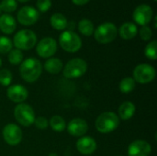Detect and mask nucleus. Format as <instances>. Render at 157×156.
<instances>
[{
	"label": "nucleus",
	"mask_w": 157,
	"mask_h": 156,
	"mask_svg": "<svg viewBox=\"0 0 157 156\" xmlns=\"http://www.w3.org/2000/svg\"><path fill=\"white\" fill-rule=\"evenodd\" d=\"M50 22H51L52 27L57 30H63L68 26V21L66 17L61 13H55L52 15Z\"/></svg>",
	"instance_id": "nucleus-21"
},
{
	"label": "nucleus",
	"mask_w": 157,
	"mask_h": 156,
	"mask_svg": "<svg viewBox=\"0 0 157 156\" xmlns=\"http://www.w3.org/2000/svg\"><path fill=\"white\" fill-rule=\"evenodd\" d=\"M73 3L76 6H84L86 5L89 0H72Z\"/></svg>",
	"instance_id": "nucleus-33"
},
{
	"label": "nucleus",
	"mask_w": 157,
	"mask_h": 156,
	"mask_svg": "<svg viewBox=\"0 0 157 156\" xmlns=\"http://www.w3.org/2000/svg\"><path fill=\"white\" fill-rule=\"evenodd\" d=\"M50 126L54 131L60 132V131H64V129L66 128V123H65V120H63V118H62L61 116L55 115V116L52 117V119L50 120Z\"/></svg>",
	"instance_id": "nucleus-23"
},
{
	"label": "nucleus",
	"mask_w": 157,
	"mask_h": 156,
	"mask_svg": "<svg viewBox=\"0 0 157 156\" xmlns=\"http://www.w3.org/2000/svg\"><path fill=\"white\" fill-rule=\"evenodd\" d=\"M17 21L24 26H30L35 24L39 19V11L29 6L21 7L17 15Z\"/></svg>",
	"instance_id": "nucleus-10"
},
{
	"label": "nucleus",
	"mask_w": 157,
	"mask_h": 156,
	"mask_svg": "<svg viewBox=\"0 0 157 156\" xmlns=\"http://www.w3.org/2000/svg\"><path fill=\"white\" fill-rule=\"evenodd\" d=\"M22 131L17 125L9 123L5 126L3 130V138L7 144L11 146L17 145L22 141Z\"/></svg>",
	"instance_id": "nucleus-9"
},
{
	"label": "nucleus",
	"mask_w": 157,
	"mask_h": 156,
	"mask_svg": "<svg viewBox=\"0 0 157 156\" xmlns=\"http://www.w3.org/2000/svg\"><path fill=\"white\" fill-rule=\"evenodd\" d=\"M59 42L63 50L71 53L78 51L82 46L81 38L72 30L63 31L60 35Z\"/></svg>",
	"instance_id": "nucleus-4"
},
{
	"label": "nucleus",
	"mask_w": 157,
	"mask_h": 156,
	"mask_svg": "<svg viewBox=\"0 0 157 156\" xmlns=\"http://www.w3.org/2000/svg\"><path fill=\"white\" fill-rule=\"evenodd\" d=\"M69 134L75 137H82L88 131V125L86 120L80 118L73 119L67 125Z\"/></svg>",
	"instance_id": "nucleus-14"
},
{
	"label": "nucleus",
	"mask_w": 157,
	"mask_h": 156,
	"mask_svg": "<svg viewBox=\"0 0 157 156\" xmlns=\"http://www.w3.org/2000/svg\"><path fill=\"white\" fill-rule=\"evenodd\" d=\"M37 53L41 58H50L57 51V42L51 37L43 38L37 44Z\"/></svg>",
	"instance_id": "nucleus-11"
},
{
	"label": "nucleus",
	"mask_w": 157,
	"mask_h": 156,
	"mask_svg": "<svg viewBox=\"0 0 157 156\" xmlns=\"http://www.w3.org/2000/svg\"><path fill=\"white\" fill-rule=\"evenodd\" d=\"M52 6L51 0H37V8L40 12L48 11Z\"/></svg>",
	"instance_id": "nucleus-31"
},
{
	"label": "nucleus",
	"mask_w": 157,
	"mask_h": 156,
	"mask_svg": "<svg viewBox=\"0 0 157 156\" xmlns=\"http://www.w3.org/2000/svg\"><path fill=\"white\" fill-rule=\"evenodd\" d=\"M17 7V0H2L0 3L1 10L6 12V14L16 11Z\"/></svg>",
	"instance_id": "nucleus-27"
},
{
	"label": "nucleus",
	"mask_w": 157,
	"mask_h": 156,
	"mask_svg": "<svg viewBox=\"0 0 157 156\" xmlns=\"http://www.w3.org/2000/svg\"><path fill=\"white\" fill-rule=\"evenodd\" d=\"M144 54L145 56L150 59V60H156L157 59V41L156 40H152L150 41L144 50Z\"/></svg>",
	"instance_id": "nucleus-26"
},
{
	"label": "nucleus",
	"mask_w": 157,
	"mask_h": 156,
	"mask_svg": "<svg viewBox=\"0 0 157 156\" xmlns=\"http://www.w3.org/2000/svg\"><path fill=\"white\" fill-rule=\"evenodd\" d=\"M17 21L9 14H3L0 17V30L5 34H11L16 30Z\"/></svg>",
	"instance_id": "nucleus-17"
},
{
	"label": "nucleus",
	"mask_w": 157,
	"mask_h": 156,
	"mask_svg": "<svg viewBox=\"0 0 157 156\" xmlns=\"http://www.w3.org/2000/svg\"><path fill=\"white\" fill-rule=\"evenodd\" d=\"M36 126L37 129H40V130H45L48 125H49V122L48 120L44 118V117H38V118H35V120L33 122Z\"/></svg>",
	"instance_id": "nucleus-32"
},
{
	"label": "nucleus",
	"mask_w": 157,
	"mask_h": 156,
	"mask_svg": "<svg viewBox=\"0 0 157 156\" xmlns=\"http://www.w3.org/2000/svg\"><path fill=\"white\" fill-rule=\"evenodd\" d=\"M14 116L17 121L24 127H29L35 120L33 108L25 103H19L16 106L14 109Z\"/></svg>",
	"instance_id": "nucleus-7"
},
{
	"label": "nucleus",
	"mask_w": 157,
	"mask_h": 156,
	"mask_svg": "<svg viewBox=\"0 0 157 156\" xmlns=\"http://www.w3.org/2000/svg\"><path fill=\"white\" fill-rule=\"evenodd\" d=\"M87 70V63L81 58H75L69 61L63 67V75L66 78L74 79L81 77Z\"/></svg>",
	"instance_id": "nucleus-6"
},
{
	"label": "nucleus",
	"mask_w": 157,
	"mask_h": 156,
	"mask_svg": "<svg viewBox=\"0 0 157 156\" xmlns=\"http://www.w3.org/2000/svg\"><path fill=\"white\" fill-rule=\"evenodd\" d=\"M12 40L5 36H0V53H7L12 50Z\"/></svg>",
	"instance_id": "nucleus-28"
},
{
	"label": "nucleus",
	"mask_w": 157,
	"mask_h": 156,
	"mask_svg": "<svg viewBox=\"0 0 157 156\" xmlns=\"http://www.w3.org/2000/svg\"><path fill=\"white\" fill-rule=\"evenodd\" d=\"M152 152V146L144 140H136L132 142L128 148L129 156H149Z\"/></svg>",
	"instance_id": "nucleus-13"
},
{
	"label": "nucleus",
	"mask_w": 157,
	"mask_h": 156,
	"mask_svg": "<svg viewBox=\"0 0 157 156\" xmlns=\"http://www.w3.org/2000/svg\"><path fill=\"white\" fill-rule=\"evenodd\" d=\"M138 33L137 26L132 22H126L122 24L119 29V34L123 40H132Z\"/></svg>",
	"instance_id": "nucleus-18"
},
{
	"label": "nucleus",
	"mask_w": 157,
	"mask_h": 156,
	"mask_svg": "<svg viewBox=\"0 0 157 156\" xmlns=\"http://www.w3.org/2000/svg\"><path fill=\"white\" fill-rule=\"evenodd\" d=\"M8 62L13 65H17L23 62V53L18 49H12L8 53Z\"/></svg>",
	"instance_id": "nucleus-25"
},
{
	"label": "nucleus",
	"mask_w": 157,
	"mask_h": 156,
	"mask_svg": "<svg viewBox=\"0 0 157 156\" xmlns=\"http://www.w3.org/2000/svg\"><path fill=\"white\" fill-rule=\"evenodd\" d=\"M18 2H21V3H25V2H28V1H29V0H17Z\"/></svg>",
	"instance_id": "nucleus-35"
},
{
	"label": "nucleus",
	"mask_w": 157,
	"mask_h": 156,
	"mask_svg": "<svg viewBox=\"0 0 157 156\" xmlns=\"http://www.w3.org/2000/svg\"><path fill=\"white\" fill-rule=\"evenodd\" d=\"M78 30L84 36L89 37L94 33V25L89 19L83 18L78 23Z\"/></svg>",
	"instance_id": "nucleus-22"
},
{
	"label": "nucleus",
	"mask_w": 157,
	"mask_h": 156,
	"mask_svg": "<svg viewBox=\"0 0 157 156\" xmlns=\"http://www.w3.org/2000/svg\"><path fill=\"white\" fill-rule=\"evenodd\" d=\"M7 97L15 103H23L28 97V90L21 85H13L7 88Z\"/></svg>",
	"instance_id": "nucleus-15"
},
{
	"label": "nucleus",
	"mask_w": 157,
	"mask_h": 156,
	"mask_svg": "<svg viewBox=\"0 0 157 156\" xmlns=\"http://www.w3.org/2000/svg\"><path fill=\"white\" fill-rule=\"evenodd\" d=\"M48 156H58V155H57V154H55V153H51V154H50Z\"/></svg>",
	"instance_id": "nucleus-34"
},
{
	"label": "nucleus",
	"mask_w": 157,
	"mask_h": 156,
	"mask_svg": "<svg viewBox=\"0 0 157 156\" xmlns=\"http://www.w3.org/2000/svg\"><path fill=\"white\" fill-rule=\"evenodd\" d=\"M42 72L41 63L36 58H28L24 60L19 67V73L23 80L28 83L36 82Z\"/></svg>",
	"instance_id": "nucleus-1"
},
{
	"label": "nucleus",
	"mask_w": 157,
	"mask_h": 156,
	"mask_svg": "<svg viewBox=\"0 0 157 156\" xmlns=\"http://www.w3.org/2000/svg\"><path fill=\"white\" fill-rule=\"evenodd\" d=\"M139 34L142 40H150V39L153 36V31L150 27L148 26H142V28L139 29Z\"/></svg>",
	"instance_id": "nucleus-30"
},
{
	"label": "nucleus",
	"mask_w": 157,
	"mask_h": 156,
	"mask_svg": "<svg viewBox=\"0 0 157 156\" xmlns=\"http://www.w3.org/2000/svg\"><path fill=\"white\" fill-rule=\"evenodd\" d=\"M118 35V29L115 24L111 22H106L99 25L94 30V36L98 42L106 44L113 41Z\"/></svg>",
	"instance_id": "nucleus-3"
},
{
	"label": "nucleus",
	"mask_w": 157,
	"mask_h": 156,
	"mask_svg": "<svg viewBox=\"0 0 157 156\" xmlns=\"http://www.w3.org/2000/svg\"><path fill=\"white\" fill-rule=\"evenodd\" d=\"M155 78V69L148 63H141L133 70V79L140 84L151 83Z\"/></svg>",
	"instance_id": "nucleus-8"
},
{
	"label": "nucleus",
	"mask_w": 157,
	"mask_h": 156,
	"mask_svg": "<svg viewBox=\"0 0 157 156\" xmlns=\"http://www.w3.org/2000/svg\"><path fill=\"white\" fill-rule=\"evenodd\" d=\"M76 149L82 154H91L97 149V143L94 138L89 136L81 137L76 143Z\"/></svg>",
	"instance_id": "nucleus-16"
},
{
	"label": "nucleus",
	"mask_w": 157,
	"mask_h": 156,
	"mask_svg": "<svg viewBox=\"0 0 157 156\" xmlns=\"http://www.w3.org/2000/svg\"><path fill=\"white\" fill-rule=\"evenodd\" d=\"M135 88V81L132 77H125L120 83V90L124 94L131 93Z\"/></svg>",
	"instance_id": "nucleus-24"
},
{
	"label": "nucleus",
	"mask_w": 157,
	"mask_h": 156,
	"mask_svg": "<svg viewBox=\"0 0 157 156\" xmlns=\"http://www.w3.org/2000/svg\"><path fill=\"white\" fill-rule=\"evenodd\" d=\"M12 81V74L7 69L0 70V85L4 86H8Z\"/></svg>",
	"instance_id": "nucleus-29"
},
{
	"label": "nucleus",
	"mask_w": 157,
	"mask_h": 156,
	"mask_svg": "<svg viewBox=\"0 0 157 156\" xmlns=\"http://www.w3.org/2000/svg\"><path fill=\"white\" fill-rule=\"evenodd\" d=\"M0 13H1V8H0Z\"/></svg>",
	"instance_id": "nucleus-37"
},
{
	"label": "nucleus",
	"mask_w": 157,
	"mask_h": 156,
	"mask_svg": "<svg viewBox=\"0 0 157 156\" xmlns=\"http://www.w3.org/2000/svg\"><path fill=\"white\" fill-rule=\"evenodd\" d=\"M135 105L131 101L123 102L119 108V118L122 120H130L135 113Z\"/></svg>",
	"instance_id": "nucleus-19"
},
{
	"label": "nucleus",
	"mask_w": 157,
	"mask_h": 156,
	"mask_svg": "<svg viewBox=\"0 0 157 156\" xmlns=\"http://www.w3.org/2000/svg\"><path fill=\"white\" fill-rule=\"evenodd\" d=\"M95 125L100 133H109L119 127L120 118L114 112L107 111L98 117Z\"/></svg>",
	"instance_id": "nucleus-2"
},
{
	"label": "nucleus",
	"mask_w": 157,
	"mask_h": 156,
	"mask_svg": "<svg viewBox=\"0 0 157 156\" xmlns=\"http://www.w3.org/2000/svg\"><path fill=\"white\" fill-rule=\"evenodd\" d=\"M63 62L59 58H50L44 63V69L49 74H57L63 69Z\"/></svg>",
	"instance_id": "nucleus-20"
},
{
	"label": "nucleus",
	"mask_w": 157,
	"mask_h": 156,
	"mask_svg": "<svg viewBox=\"0 0 157 156\" xmlns=\"http://www.w3.org/2000/svg\"><path fill=\"white\" fill-rule=\"evenodd\" d=\"M154 1H157V0H154Z\"/></svg>",
	"instance_id": "nucleus-38"
},
{
	"label": "nucleus",
	"mask_w": 157,
	"mask_h": 156,
	"mask_svg": "<svg viewBox=\"0 0 157 156\" xmlns=\"http://www.w3.org/2000/svg\"><path fill=\"white\" fill-rule=\"evenodd\" d=\"M1 65H2V60H1V58H0V67H1Z\"/></svg>",
	"instance_id": "nucleus-36"
},
{
	"label": "nucleus",
	"mask_w": 157,
	"mask_h": 156,
	"mask_svg": "<svg viewBox=\"0 0 157 156\" xmlns=\"http://www.w3.org/2000/svg\"><path fill=\"white\" fill-rule=\"evenodd\" d=\"M132 17L138 25L147 26L153 18V8L146 4L140 5L134 9Z\"/></svg>",
	"instance_id": "nucleus-12"
},
{
	"label": "nucleus",
	"mask_w": 157,
	"mask_h": 156,
	"mask_svg": "<svg viewBox=\"0 0 157 156\" xmlns=\"http://www.w3.org/2000/svg\"><path fill=\"white\" fill-rule=\"evenodd\" d=\"M13 43L18 50H30L37 43V36L30 29H21L15 36Z\"/></svg>",
	"instance_id": "nucleus-5"
}]
</instances>
